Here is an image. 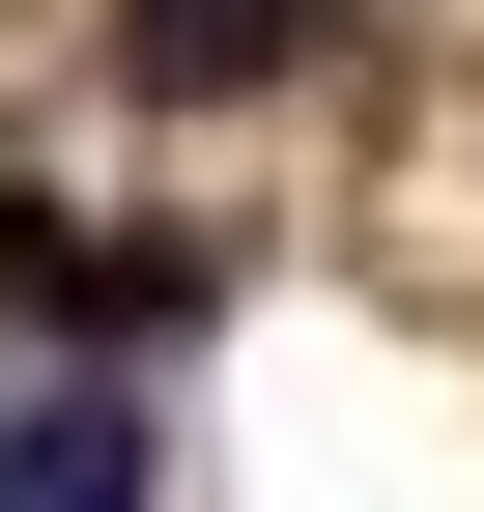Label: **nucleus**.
<instances>
[{"label": "nucleus", "mask_w": 484, "mask_h": 512, "mask_svg": "<svg viewBox=\"0 0 484 512\" xmlns=\"http://www.w3.org/2000/svg\"><path fill=\"white\" fill-rule=\"evenodd\" d=\"M114 29H143V86H257V57L314 29V0H114Z\"/></svg>", "instance_id": "nucleus-2"}, {"label": "nucleus", "mask_w": 484, "mask_h": 512, "mask_svg": "<svg viewBox=\"0 0 484 512\" xmlns=\"http://www.w3.org/2000/svg\"><path fill=\"white\" fill-rule=\"evenodd\" d=\"M0 512H143V399H114V370L29 399V427H0Z\"/></svg>", "instance_id": "nucleus-1"}]
</instances>
